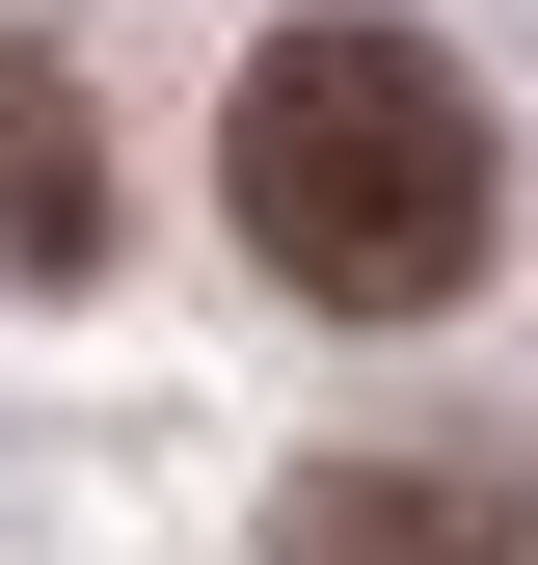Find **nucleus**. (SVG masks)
Returning a JSON list of instances; mask_svg holds the SVG:
<instances>
[{"label": "nucleus", "mask_w": 538, "mask_h": 565, "mask_svg": "<svg viewBox=\"0 0 538 565\" xmlns=\"http://www.w3.org/2000/svg\"><path fill=\"white\" fill-rule=\"evenodd\" d=\"M269 565H538V484L512 458H323L269 512Z\"/></svg>", "instance_id": "obj_2"}, {"label": "nucleus", "mask_w": 538, "mask_h": 565, "mask_svg": "<svg viewBox=\"0 0 538 565\" xmlns=\"http://www.w3.org/2000/svg\"><path fill=\"white\" fill-rule=\"evenodd\" d=\"M0 269H54V297L108 269V135H82V82L28 28H0Z\"/></svg>", "instance_id": "obj_3"}, {"label": "nucleus", "mask_w": 538, "mask_h": 565, "mask_svg": "<svg viewBox=\"0 0 538 565\" xmlns=\"http://www.w3.org/2000/svg\"><path fill=\"white\" fill-rule=\"evenodd\" d=\"M216 216L297 269L323 323H458V297H485V243H512V135H485V82H458L431 28L323 0V28L243 54V108H216Z\"/></svg>", "instance_id": "obj_1"}]
</instances>
